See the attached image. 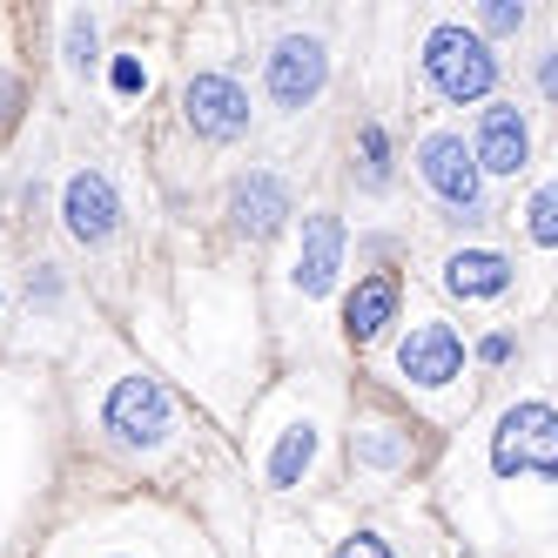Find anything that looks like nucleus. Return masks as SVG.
<instances>
[{"label":"nucleus","mask_w":558,"mask_h":558,"mask_svg":"<svg viewBox=\"0 0 558 558\" xmlns=\"http://www.w3.org/2000/svg\"><path fill=\"white\" fill-rule=\"evenodd\" d=\"M424 74H430V88L445 95V101H485L492 82H498V54L485 48V34H471V27H437L430 41H424Z\"/></svg>","instance_id":"f257e3e1"},{"label":"nucleus","mask_w":558,"mask_h":558,"mask_svg":"<svg viewBox=\"0 0 558 558\" xmlns=\"http://www.w3.org/2000/svg\"><path fill=\"white\" fill-rule=\"evenodd\" d=\"M492 471L498 477H511V471L558 477V411L551 404H511L492 430Z\"/></svg>","instance_id":"f03ea898"},{"label":"nucleus","mask_w":558,"mask_h":558,"mask_svg":"<svg viewBox=\"0 0 558 558\" xmlns=\"http://www.w3.org/2000/svg\"><path fill=\"white\" fill-rule=\"evenodd\" d=\"M101 417H108V430L122 437V445H162V437L175 430V397L155 377H122L108 390Z\"/></svg>","instance_id":"7ed1b4c3"},{"label":"nucleus","mask_w":558,"mask_h":558,"mask_svg":"<svg viewBox=\"0 0 558 558\" xmlns=\"http://www.w3.org/2000/svg\"><path fill=\"white\" fill-rule=\"evenodd\" d=\"M182 114L203 142H235L250 129V95L229 82V74H195L182 88Z\"/></svg>","instance_id":"20e7f679"},{"label":"nucleus","mask_w":558,"mask_h":558,"mask_svg":"<svg viewBox=\"0 0 558 558\" xmlns=\"http://www.w3.org/2000/svg\"><path fill=\"white\" fill-rule=\"evenodd\" d=\"M330 82V54L316 34H290V41H276L269 54V95L283 101V108H310L316 95H324Z\"/></svg>","instance_id":"39448f33"},{"label":"nucleus","mask_w":558,"mask_h":558,"mask_svg":"<svg viewBox=\"0 0 558 558\" xmlns=\"http://www.w3.org/2000/svg\"><path fill=\"white\" fill-rule=\"evenodd\" d=\"M417 169H424V182L445 195L451 209H477V195H485V169H477V148H464L458 135H424Z\"/></svg>","instance_id":"423d86ee"},{"label":"nucleus","mask_w":558,"mask_h":558,"mask_svg":"<svg viewBox=\"0 0 558 558\" xmlns=\"http://www.w3.org/2000/svg\"><path fill=\"white\" fill-rule=\"evenodd\" d=\"M397 371H404L411 384H424V390H445V384L464 371L458 330H451V324H417L404 343H397Z\"/></svg>","instance_id":"0eeeda50"},{"label":"nucleus","mask_w":558,"mask_h":558,"mask_svg":"<svg viewBox=\"0 0 558 558\" xmlns=\"http://www.w3.org/2000/svg\"><path fill=\"white\" fill-rule=\"evenodd\" d=\"M61 222H68L74 243H108L114 222H122V203H114L108 175H95V169L74 175V182H68V195H61Z\"/></svg>","instance_id":"6e6552de"},{"label":"nucleus","mask_w":558,"mask_h":558,"mask_svg":"<svg viewBox=\"0 0 558 558\" xmlns=\"http://www.w3.org/2000/svg\"><path fill=\"white\" fill-rule=\"evenodd\" d=\"M532 155V129L518 108H485L477 114V169L485 175H518Z\"/></svg>","instance_id":"1a4fd4ad"},{"label":"nucleus","mask_w":558,"mask_h":558,"mask_svg":"<svg viewBox=\"0 0 558 558\" xmlns=\"http://www.w3.org/2000/svg\"><path fill=\"white\" fill-rule=\"evenodd\" d=\"M337 269H343V222L316 209L303 222V256H296V290L303 296H324L337 283Z\"/></svg>","instance_id":"9d476101"},{"label":"nucleus","mask_w":558,"mask_h":558,"mask_svg":"<svg viewBox=\"0 0 558 558\" xmlns=\"http://www.w3.org/2000/svg\"><path fill=\"white\" fill-rule=\"evenodd\" d=\"M397 303H404V283H397L390 269L364 276V283L350 290V310H343V330H350V343H377V337H384V324L397 316Z\"/></svg>","instance_id":"9b49d317"},{"label":"nucleus","mask_w":558,"mask_h":558,"mask_svg":"<svg viewBox=\"0 0 558 558\" xmlns=\"http://www.w3.org/2000/svg\"><path fill=\"white\" fill-rule=\"evenodd\" d=\"M283 216H290V189L276 182V175H250L243 189H235V229L256 235V243L283 229Z\"/></svg>","instance_id":"f8f14e48"},{"label":"nucleus","mask_w":558,"mask_h":558,"mask_svg":"<svg viewBox=\"0 0 558 558\" xmlns=\"http://www.w3.org/2000/svg\"><path fill=\"white\" fill-rule=\"evenodd\" d=\"M505 283H511V263L498 250H458L445 263V290L451 296H498Z\"/></svg>","instance_id":"ddd939ff"},{"label":"nucleus","mask_w":558,"mask_h":558,"mask_svg":"<svg viewBox=\"0 0 558 558\" xmlns=\"http://www.w3.org/2000/svg\"><path fill=\"white\" fill-rule=\"evenodd\" d=\"M310 458H316V430L310 424H290L283 445H276V458H269V485H296V477L310 471Z\"/></svg>","instance_id":"4468645a"},{"label":"nucleus","mask_w":558,"mask_h":558,"mask_svg":"<svg viewBox=\"0 0 558 558\" xmlns=\"http://www.w3.org/2000/svg\"><path fill=\"white\" fill-rule=\"evenodd\" d=\"M525 216H532V222H525V229H532V243H538V250H558V182H545V189L532 195V209H525Z\"/></svg>","instance_id":"2eb2a0df"},{"label":"nucleus","mask_w":558,"mask_h":558,"mask_svg":"<svg viewBox=\"0 0 558 558\" xmlns=\"http://www.w3.org/2000/svg\"><path fill=\"white\" fill-rule=\"evenodd\" d=\"M364 182H371V189H384V182H390V135H384L377 122L364 129Z\"/></svg>","instance_id":"dca6fc26"},{"label":"nucleus","mask_w":558,"mask_h":558,"mask_svg":"<svg viewBox=\"0 0 558 558\" xmlns=\"http://www.w3.org/2000/svg\"><path fill=\"white\" fill-rule=\"evenodd\" d=\"M411 458V445H404V437H356V464H404Z\"/></svg>","instance_id":"f3484780"},{"label":"nucleus","mask_w":558,"mask_h":558,"mask_svg":"<svg viewBox=\"0 0 558 558\" xmlns=\"http://www.w3.org/2000/svg\"><path fill=\"white\" fill-rule=\"evenodd\" d=\"M68 61H74V68H88V61H95V21H88V14H74V21H68Z\"/></svg>","instance_id":"a211bd4d"},{"label":"nucleus","mask_w":558,"mask_h":558,"mask_svg":"<svg viewBox=\"0 0 558 558\" xmlns=\"http://www.w3.org/2000/svg\"><path fill=\"white\" fill-rule=\"evenodd\" d=\"M485 27H492V34H518V27H525V8H518V0H492V8H485Z\"/></svg>","instance_id":"6ab92c4d"},{"label":"nucleus","mask_w":558,"mask_h":558,"mask_svg":"<svg viewBox=\"0 0 558 558\" xmlns=\"http://www.w3.org/2000/svg\"><path fill=\"white\" fill-rule=\"evenodd\" d=\"M337 558H390V545H384L377 532H356V538L337 545Z\"/></svg>","instance_id":"aec40b11"},{"label":"nucleus","mask_w":558,"mask_h":558,"mask_svg":"<svg viewBox=\"0 0 558 558\" xmlns=\"http://www.w3.org/2000/svg\"><path fill=\"white\" fill-rule=\"evenodd\" d=\"M114 88H122V95H135V88H142V61H135V54L114 61Z\"/></svg>","instance_id":"412c9836"},{"label":"nucleus","mask_w":558,"mask_h":558,"mask_svg":"<svg viewBox=\"0 0 558 558\" xmlns=\"http://www.w3.org/2000/svg\"><path fill=\"white\" fill-rule=\"evenodd\" d=\"M477 356H485V364H505V356H511V337H485V343H477Z\"/></svg>","instance_id":"4be33fe9"},{"label":"nucleus","mask_w":558,"mask_h":558,"mask_svg":"<svg viewBox=\"0 0 558 558\" xmlns=\"http://www.w3.org/2000/svg\"><path fill=\"white\" fill-rule=\"evenodd\" d=\"M14 101H21V88H14V74H0V122L14 114Z\"/></svg>","instance_id":"5701e85b"},{"label":"nucleus","mask_w":558,"mask_h":558,"mask_svg":"<svg viewBox=\"0 0 558 558\" xmlns=\"http://www.w3.org/2000/svg\"><path fill=\"white\" fill-rule=\"evenodd\" d=\"M538 82H545V88H551V95H558V48H551V61H545V68H538Z\"/></svg>","instance_id":"b1692460"}]
</instances>
